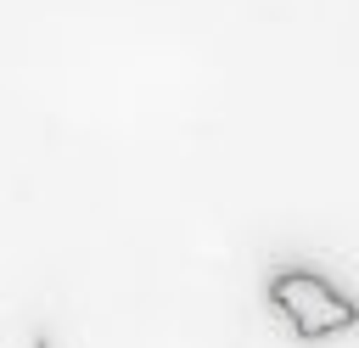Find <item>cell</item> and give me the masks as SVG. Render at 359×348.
Masks as SVG:
<instances>
[{"mask_svg":"<svg viewBox=\"0 0 359 348\" xmlns=\"http://www.w3.org/2000/svg\"><path fill=\"white\" fill-rule=\"evenodd\" d=\"M269 303L292 326V337H303V342H325V337L359 326V303L348 292H337L320 269H275L269 275Z\"/></svg>","mask_w":359,"mask_h":348,"instance_id":"obj_1","label":"cell"}]
</instances>
